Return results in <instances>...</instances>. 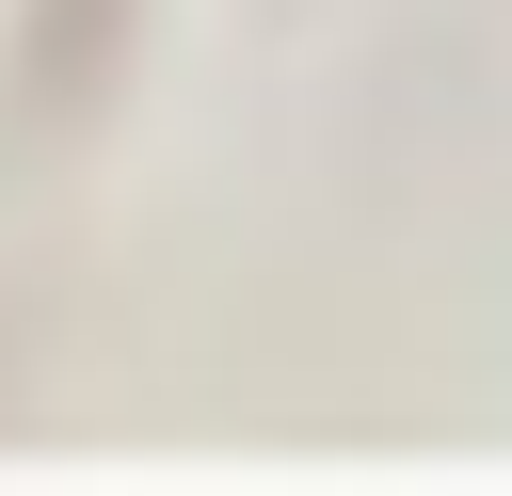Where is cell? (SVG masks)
I'll return each mask as SVG.
<instances>
[{
	"mask_svg": "<svg viewBox=\"0 0 512 496\" xmlns=\"http://www.w3.org/2000/svg\"><path fill=\"white\" fill-rule=\"evenodd\" d=\"M112 16H128V0H48V16H32V80L80 96V80L112 64Z\"/></svg>",
	"mask_w": 512,
	"mask_h": 496,
	"instance_id": "obj_1",
	"label": "cell"
}]
</instances>
